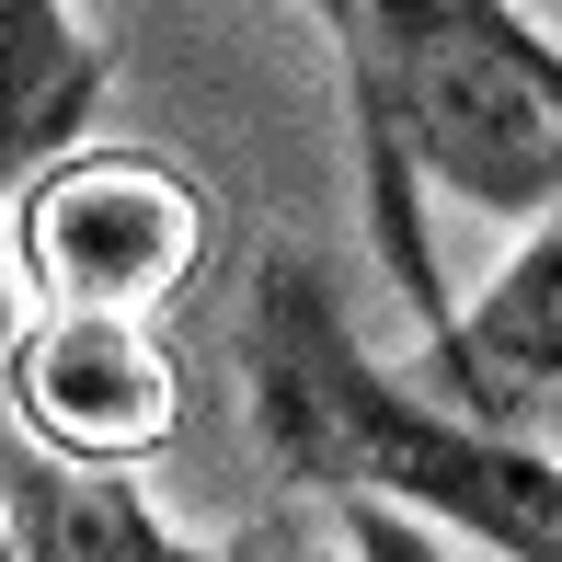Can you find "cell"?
Wrapping results in <instances>:
<instances>
[{
    "mask_svg": "<svg viewBox=\"0 0 562 562\" xmlns=\"http://www.w3.org/2000/svg\"><path fill=\"white\" fill-rule=\"evenodd\" d=\"M0 402L12 437L58 471H115L138 482L149 459L184 437V368L149 322L115 311H35L0 345Z\"/></svg>",
    "mask_w": 562,
    "mask_h": 562,
    "instance_id": "277c9868",
    "label": "cell"
},
{
    "mask_svg": "<svg viewBox=\"0 0 562 562\" xmlns=\"http://www.w3.org/2000/svg\"><path fill=\"white\" fill-rule=\"evenodd\" d=\"M252 402H265V437L322 494H391L482 562H562V448L414 402L391 368L356 356L311 265H276L252 299Z\"/></svg>",
    "mask_w": 562,
    "mask_h": 562,
    "instance_id": "7a4b0ae2",
    "label": "cell"
},
{
    "mask_svg": "<svg viewBox=\"0 0 562 562\" xmlns=\"http://www.w3.org/2000/svg\"><path fill=\"white\" fill-rule=\"evenodd\" d=\"M0 505H12L23 562H184V540H172L138 505V482H115V471H58V459L23 448L12 471H0Z\"/></svg>",
    "mask_w": 562,
    "mask_h": 562,
    "instance_id": "52a82bcc",
    "label": "cell"
},
{
    "mask_svg": "<svg viewBox=\"0 0 562 562\" xmlns=\"http://www.w3.org/2000/svg\"><path fill=\"white\" fill-rule=\"evenodd\" d=\"M437 334H448L459 414L562 448V207L528 229V252H517V265H505L459 322H437Z\"/></svg>",
    "mask_w": 562,
    "mask_h": 562,
    "instance_id": "5b68a950",
    "label": "cell"
},
{
    "mask_svg": "<svg viewBox=\"0 0 562 562\" xmlns=\"http://www.w3.org/2000/svg\"><path fill=\"white\" fill-rule=\"evenodd\" d=\"M184 562H345L334 528H241V540H184Z\"/></svg>",
    "mask_w": 562,
    "mask_h": 562,
    "instance_id": "9c48e42d",
    "label": "cell"
},
{
    "mask_svg": "<svg viewBox=\"0 0 562 562\" xmlns=\"http://www.w3.org/2000/svg\"><path fill=\"white\" fill-rule=\"evenodd\" d=\"M334 540H345V562H482V551H459L437 517H414V505H391V494H334Z\"/></svg>",
    "mask_w": 562,
    "mask_h": 562,
    "instance_id": "ba28073f",
    "label": "cell"
},
{
    "mask_svg": "<svg viewBox=\"0 0 562 562\" xmlns=\"http://www.w3.org/2000/svg\"><path fill=\"white\" fill-rule=\"evenodd\" d=\"M311 12H322V23H334V0H311Z\"/></svg>",
    "mask_w": 562,
    "mask_h": 562,
    "instance_id": "8fae6325",
    "label": "cell"
},
{
    "mask_svg": "<svg viewBox=\"0 0 562 562\" xmlns=\"http://www.w3.org/2000/svg\"><path fill=\"white\" fill-rule=\"evenodd\" d=\"M0 562H23V540H12V505H0Z\"/></svg>",
    "mask_w": 562,
    "mask_h": 562,
    "instance_id": "30bf717a",
    "label": "cell"
},
{
    "mask_svg": "<svg viewBox=\"0 0 562 562\" xmlns=\"http://www.w3.org/2000/svg\"><path fill=\"white\" fill-rule=\"evenodd\" d=\"M92 92H104V35L69 0H0V195L46 149L92 138Z\"/></svg>",
    "mask_w": 562,
    "mask_h": 562,
    "instance_id": "8992f818",
    "label": "cell"
},
{
    "mask_svg": "<svg viewBox=\"0 0 562 562\" xmlns=\"http://www.w3.org/2000/svg\"><path fill=\"white\" fill-rule=\"evenodd\" d=\"M334 46L356 81V149L379 195V252L448 322L414 195L540 229L562 207V46L517 0H334Z\"/></svg>",
    "mask_w": 562,
    "mask_h": 562,
    "instance_id": "6da1fadb",
    "label": "cell"
},
{
    "mask_svg": "<svg viewBox=\"0 0 562 562\" xmlns=\"http://www.w3.org/2000/svg\"><path fill=\"white\" fill-rule=\"evenodd\" d=\"M207 252H218V207L172 149L69 138L12 184V265L35 288V311L161 322L207 276Z\"/></svg>",
    "mask_w": 562,
    "mask_h": 562,
    "instance_id": "3957f363",
    "label": "cell"
}]
</instances>
